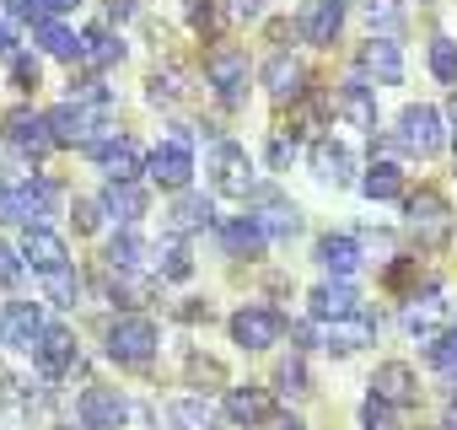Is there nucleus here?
I'll return each mask as SVG.
<instances>
[{
	"mask_svg": "<svg viewBox=\"0 0 457 430\" xmlns=\"http://www.w3.org/2000/svg\"><path fill=\"white\" fill-rule=\"evenodd\" d=\"M76 6H81V0H44V12H49V17H60V12H76Z\"/></svg>",
	"mask_w": 457,
	"mask_h": 430,
	"instance_id": "6e6d98bb",
	"label": "nucleus"
},
{
	"mask_svg": "<svg viewBox=\"0 0 457 430\" xmlns=\"http://www.w3.org/2000/svg\"><path fill=\"white\" fill-rule=\"evenodd\" d=\"M377 339V323L366 318V312H355V318H339V323H328V350H339V355H350V350H366Z\"/></svg>",
	"mask_w": 457,
	"mask_h": 430,
	"instance_id": "c85d7f7f",
	"label": "nucleus"
},
{
	"mask_svg": "<svg viewBox=\"0 0 457 430\" xmlns=\"http://www.w3.org/2000/svg\"><path fill=\"white\" fill-rule=\"evenodd\" d=\"M409 232L420 237V248H441L452 237V210H446V199L436 188H420L409 199Z\"/></svg>",
	"mask_w": 457,
	"mask_h": 430,
	"instance_id": "0eeeda50",
	"label": "nucleus"
},
{
	"mask_svg": "<svg viewBox=\"0 0 457 430\" xmlns=\"http://www.w3.org/2000/svg\"><path fill=\"white\" fill-rule=\"evenodd\" d=\"M6 12H12L17 22H33V28H38V22H49V12H44V0H6Z\"/></svg>",
	"mask_w": 457,
	"mask_h": 430,
	"instance_id": "a18cd8bd",
	"label": "nucleus"
},
{
	"mask_svg": "<svg viewBox=\"0 0 457 430\" xmlns=\"http://www.w3.org/2000/svg\"><path fill=\"white\" fill-rule=\"evenodd\" d=\"M393 409H398V403H387V398L371 393V398L361 403V425H366V430H398V414H393Z\"/></svg>",
	"mask_w": 457,
	"mask_h": 430,
	"instance_id": "ea45409f",
	"label": "nucleus"
},
{
	"mask_svg": "<svg viewBox=\"0 0 457 430\" xmlns=\"http://www.w3.org/2000/svg\"><path fill=\"white\" fill-rule=\"evenodd\" d=\"M156 269H162V280H188L194 275V253L183 248V237H172V243L156 248Z\"/></svg>",
	"mask_w": 457,
	"mask_h": 430,
	"instance_id": "473e14b6",
	"label": "nucleus"
},
{
	"mask_svg": "<svg viewBox=\"0 0 457 430\" xmlns=\"http://www.w3.org/2000/svg\"><path fill=\"white\" fill-rule=\"evenodd\" d=\"M334 108H339V119H350L355 129H371V135H377V92H371V81H361V76L345 81V92H339Z\"/></svg>",
	"mask_w": 457,
	"mask_h": 430,
	"instance_id": "aec40b11",
	"label": "nucleus"
},
{
	"mask_svg": "<svg viewBox=\"0 0 457 430\" xmlns=\"http://www.w3.org/2000/svg\"><path fill=\"white\" fill-rule=\"evenodd\" d=\"M145 172H151V178H156L162 188L183 194V188H188V178H194V151H188V135L178 129V135L156 140V151L145 156Z\"/></svg>",
	"mask_w": 457,
	"mask_h": 430,
	"instance_id": "39448f33",
	"label": "nucleus"
},
{
	"mask_svg": "<svg viewBox=\"0 0 457 430\" xmlns=\"http://www.w3.org/2000/svg\"><path fill=\"white\" fill-rule=\"evenodd\" d=\"M226 414L237 425H264V419H275V403H270L264 387H232L226 393Z\"/></svg>",
	"mask_w": 457,
	"mask_h": 430,
	"instance_id": "393cba45",
	"label": "nucleus"
},
{
	"mask_svg": "<svg viewBox=\"0 0 457 430\" xmlns=\"http://www.w3.org/2000/svg\"><path fill=\"white\" fill-rule=\"evenodd\" d=\"M119 60H124V38H113L108 28H87L81 33V65L87 70H108Z\"/></svg>",
	"mask_w": 457,
	"mask_h": 430,
	"instance_id": "bb28decb",
	"label": "nucleus"
},
{
	"mask_svg": "<svg viewBox=\"0 0 457 430\" xmlns=\"http://www.w3.org/2000/svg\"><path fill=\"white\" fill-rule=\"evenodd\" d=\"M44 291H49V302H54V307H76V302H81V280H76L71 269L44 275Z\"/></svg>",
	"mask_w": 457,
	"mask_h": 430,
	"instance_id": "4c0bfd02",
	"label": "nucleus"
},
{
	"mask_svg": "<svg viewBox=\"0 0 457 430\" xmlns=\"http://www.w3.org/2000/svg\"><path fill=\"white\" fill-rule=\"evenodd\" d=\"M270 425H275V430H307V425H302V419H296V414H275V419H270Z\"/></svg>",
	"mask_w": 457,
	"mask_h": 430,
	"instance_id": "4d7b16f0",
	"label": "nucleus"
},
{
	"mask_svg": "<svg viewBox=\"0 0 457 430\" xmlns=\"http://www.w3.org/2000/svg\"><path fill=\"white\" fill-rule=\"evenodd\" d=\"M38 76H44V70H38V60H33V54H17V60H12V81H17L22 92H33V87H38Z\"/></svg>",
	"mask_w": 457,
	"mask_h": 430,
	"instance_id": "c03bdc74",
	"label": "nucleus"
},
{
	"mask_svg": "<svg viewBox=\"0 0 457 430\" xmlns=\"http://www.w3.org/2000/svg\"><path fill=\"white\" fill-rule=\"evenodd\" d=\"M430 76L436 81H457V44L452 38H430Z\"/></svg>",
	"mask_w": 457,
	"mask_h": 430,
	"instance_id": "58836bf2",
	"label": "nucleus"
},
{
	"mask_svg": "<svg viewBox=\"0 0 457 430\" xmlns=\"http://www.w3.org/2000/svg\"><path fill=\"white\" fill-rule=\"evenodd\" d=\"M361 194H366V199H398V194H403V172H398V161H371L366 178H361Z\"/></svg>",
	"mask_w": 457,
	"mask_h": 430,
	"instance_id": "7c9ffc66",
	"label": "nucleus"
},
{
	"mask_svg": "<svg viewBox=\"0 0 457 430\" xmlns=\"http://www.w3.org/2000/svg\"><path fill=\"white\" fill-rule=\"evenodd\" d=\"M452 119H457V97H452Z\"/></svg>",
	"mask_w": 457,
	"mask_h": 430,
	"instance_id": "052dcab7",
	"label": "nucleus"
},
{
	"mask_svg": "<svg viewBox=\"0 0 457 430\" xmlns=\"http://www.w3.org/2000/svg\"><path fill=\"white\" fill-rule=\"evenodd\" d=\"M145 253H151V248H145L135 232H119V237L103 248V259H108V269H113V275H135V269L145 264Z\"/></svg>",
	"mask_w": 457,
	"mask_h": 430,
	"instance_id": "c756f323",
	"label": "nucleus"
},
{
	"mask_svg": "<svg viewBox=\"0 0 457 430\" xmlns=\"http://www.w3.org/2000/svg\"><path fill=\"white\" fill-rule=\"evenodd\" d=\"M22 259H28L38 275L71 269V248H65V237H54L49 227H28V237H22Z\"/></svg>",
	"mask_w": 457,
	"mask_h": 430,
	"instance_id": "ddd939ff",
	"label": "nucleus"
},
{
	"mask_svg": "<svg viewBox=\"0 0 457 430\" xmlns=\"http://www.w3.org/2000/svg\"><path fill=\"white\" fill-rule=\"evenodd\" d=\"M275 387H280L286 398L312 393V387H307V360H302V355H286V360H280V371H275Z\"/></svg>",
	"mask_w": 457,
	"mask_h": 430,
	"instance_id": "c9c22d12",
	"label": "nucleus"
},
{
	"mask_svg": "<svg viewBox=\"0 0 457 430\" xmlns=\"http://www.w3.org/2000/svg\"><path fill=\"white\" fill-rule=\"evenodd\" d=\"M371 387H377V398H387V403H398V409L420 398V382H414V371H409L403 360H387V366H377Z\"/></svg>",
	"mask_w": 457,
	"mask_h": 430,
	"instance_id": "b1692460",
	"label": "nucleus"
},
{
	"mask_svg": "<svg viewBox=\"0 0 457 430\" xmlns=\"http://www.w3.org/2000/svg\"><path fill=\"white\" fill-rule=\"evenodd\" d=\"M33 360L44 366V376H65V371L76 366V334H71V328H60V323H49V334L38 339Z\"/></svg>",
	"mask_w": 457,
	"mask_h": 430,
	"instance_id": "6ab92c4d",
	"label": "nucleus"
},
{
	"mask_svg": "<svg viewBox=\"0 0 457 430\" xmlns=\"http://www.w3.org/2000/svg\"><path fill=\"white\" fill-rule=\"evenodd\" d=\"M0 54L17 60V17L12 12H0Z\"/></svg>",
	"mask_w": 457,
	"mask_h": 430,
	"instance_id": "49530a36",
	"label": "nucleus"
},
{
	"mask_svg": "<svg viewBox=\"0 0 457 430\" xmlns=\"http://www.w3.org/2000/svg\"><path fill=\"white\" fill-rule=\"evenodd\" d=\"M0 344H6V307H0Z\"/></svg>",
	"mask_w": 457,
	"mask_h": 430,
	"instance_id": "bf43d9fd",
	"label": "nucleus"
},
{
	"mask_svg": "<svg viewBox=\"0 0 457 430\" xmlns=\"http://www.w3.org/2000/svg\"><path fill=\"white\" fill-rule=\"evenodd\" d=\"M188 22H194L199 33H210V28H215V6H210V0H188Z\"/></svg>",
	"mask_w": 457,
	"mask_h": 430,
	"instance_id": "09e8293b",
	"label": "nucleus"
},
{
	"mask_svg": "<svg viewBox=\"0 0 457 430\" xmlns=\"http://www.w3.org/2000/svg\"><path fill=\"white\" fill-rule=\"evenodd\" d=\"M307 302H312V318H318V323H339V318H355V312H361V296H355L345 280H334V285H318Z\"/></svg>",
	"mask_w": 457,
	"mask_h": 430,
	"instance_id": "5701e85b",
	"label": "nucleus"
},
{
	"mask_svg": "<svg viewBox=\"0 0 457 430\" xmlns=\"http://www.w3.org/2000/svg\"><path fill=\"white\" fill-rule=\"evenodd\" d=\"M188 371L204 376V382H220V366H215V360H188Z\"/></svg>",
	"mask_w": 457,
	"mask_h": 430,
	"instance_id": "864d4df0",
	"label": "nucleus"
},
{
	"mask_svg": "<svg viewBox=\"0 0 457 430\" xmlns=\"http://www.w3.org/2000/svg\"><path fill=\"white\" fill-rule=\"evenodd\" d=\"M393 140H398V151H409V156H436V151L446 145L441 113H436L430 103H409V108L398 113V129H393Z\"/></svg>",
	"mask_w": 457,
	"mask_h": 430,
	"instance_id": "7ed1b4c3",
	"label": "nucleus"
},
{
	"mask_svg": "<svg viewBox=\"0 0 457 430\" xmlns=\"http://www.w3.org/2000/svg\"><path fill=\"white\" fill-rule=\"evenodd\" d=\"M71 87H76V92H71V103H81V108H108V97H113V92H108L97 76H87V81H71Z\"/></svg>",
	"mask_w": 457,
	"mask_h": 430,
	"instance_id": "79ce46f5",
	"label": "nucleus"
},
{
	"mask_svg": "<svg viewBox=\"0 0 457 430\" xmlns=\"http://www.w3.org/2000/svg\"><path fill=\"white\" fill-rule=\"evenodd\" d=\"M103 12H108L113 22H129V17H135V0H103Z\"/></svg>",
	"mask_w": 457,
	"mask_h": 430,
	"instance_id": "603ef678",
	"label": "nucleus"
},
{
	"mask_svg": "<svg viewBox=\"0 0 457 430\" xmlns=\"http://www.w3.org/2000/svg\"><path fill=\"white\" fill-rule=\"evenodd\" d=\"M339 28H345V0H312V6L296 17V33L307 38V44H334L339 38Z\"/></svg>",
	"mask_w": 457,
	"mask_h": 430,
	"instance_id": "4468645a",
	"label": "nucleus"
},
{
	"mask_svg": "<svg viewBox=\"0 0 457 430\" xmlns=\"http://www.w3.org/2000/svg\"><path fill=\"white\" fill-rule=\"evenodd\" d=\"M44 334H49V323H44V307H38V302H12V307H6V344H12V350L33 355Z\"/></svg>",
	"mask_w": 457,
	"mask_h": 430,
	"instance_id": "f8f14e48",
	"label": "nucleus"
},
{
	"mask_svg": "<svg viewBox=\"0 0 457 430\" xmlns=\"http://www.w3.org/2000/svg\"><path fill=\"white\" fill-rule=\"evenodd\" d=\"M307 161H312V172L323 178V183H350L355 178V156H350V145H339L334 135H323V140H312V151H307Z\"/></svg>",
	"mask_w": 457,
	"mask_h": 430,
	"instance_id": "f3484780",
	"label": "nucleus"
},
{
	"mask_svg": "<svg viewBox=\"0 0 457 430\" xmlns=\"http://www.w3.org/2000/svg\"><path fill=\"white\" fill-rule=\"evenodd\" d=\"M103 215H108V210H103V199H76V204H71L76 232H97V227H103Z\"/></svg>",
	"mask_w": 457,
	"mask_h": 430,
	"instance_id": "a19ab883",
	"label": "nucleus"
},
{
	"mask_svg": "<svg viewBox=\"0 0 457 430\" xmlns=\"http://www.w3.org/2000/svg\"><path fill=\"white\" fill-rule=\"evenodd\" d=\"M253 204H259V221L270 237H296L302 232V210L291 199H280L275 188H253Z\"/></svg>",
	"mask_w": 457,
	"mask_h": 430,
	"instance_id": "a211bd4d",
	"label": "nucleus"
},
{
	"mask_svg": "<svg viewBox=\"0 0 457 430\" xmlns=\"http://www.w3.org/2000/svg\"><path fill=\"white\" fill-rule=\"evenodd\" d=\"M264 12V0H226V17H232V22H253Z\"/></svg>",
	"mask_w": 457,
	"mask_h": 430,
	"instance_id": "de8ad7c7",
	"label": "nucleus"
},
{
	"mask_svg": "<svg viewBox=\"0 0 457 430\" xmlns=\"http://www.w3.org/2000/svg\"><path fill=\"white\" fill-rule=\"evenodd\" d=\"M355 65H361V76H371L377 87H398V81H403V54H398L393 38H371Z\"/></svg>",
	"mask_w": 457,
	"mask_h": 430,
	"instance_id": "2eb2a0df",
	"label": "nucleus"
},
{
	"mask_svg": "<svg viewBox=\"0 0 457 430\" xmlns=\"http://www.w3.org/2000/svg\"><path fill=\"white\" fill-rule=\"evenodd\" d=\"M76 419H81L87 430H119V425L129 419V403H124V393H113V387H87V393L76 398Z\"/></svg>",
	"mask_w": 457,
	"mask_h": 430,
	"instance_id": "9b49d317",
	"label": "nucleus"
},
{
	"mask_svg": "<svg viewBox=\"0 0 457 430\" xmlns=\"http://www.w3.org/2000/svg\"><path fill=\"white\" fill-rule=\"evenodd\" d=\"M425 355H430V366H436L441 376H457V328L436 334V339L425 344Z\"/></svg>",
	"mask_w": 457,
	"mask_h": 430,
	"instance_id": "e433bc0d",
	"label": "nucleus"
},
{
	"mask_svg": "<svg viewBox=\"0 0 457 430\" xmlns=\"http://www.w3.org/2000/svg\"><path fill=\"white\" fill-rule=\"evenodd\" d=\"M280 334H286V318L275 312V307H243V312H232V344H243V350H270V344H280Z\"/></svg>",
	"mask_w": 457,
	"mask_h": 430,
	"instance_id": "6e6552de",
	"label": "nucleus"
},
{
	"mask_svg": "<svg viewBox=\"0 0 457 430\" xmlns=\"http://www.w3.org/2000/svg\"><path fill=\"white\" fill-rule=\"evenodd\" d=\"M204 81L215 87L220 108H243V97H248V54L237 44H215L204 54Z\"/></svg>",
	"mask_w": 457,
	"mask_h": 430,
	"instance_id": "f03ea898",
	"label": "nucleus"
},
{
	"mask_svg": "<svg viewBox=\"0 0 457 430\" xmlns=\"http://www.w3.org/2000/svg\"><path fill=\"white\" fill-rule=\"evenodd\" d=\"M220 237H226V253H232V259H259L264 243H270V232H264L259 215H237V221H226Z\"/></svg>",
	"mask_w": 457,
	"mask_h": 430,
	"instance_id": "4be33fe9",
	"label": "nucleus"
},
{
	"mask_svg": "<svg viewBox=\"0 0 457 430\" xmlns=\"http://www.w3.org/2000/svg\"><path fill=\"white\" fill-rule=\"evenodd\" d=\"M6 145L22 151V156H49L54 151V129H49V113H33V108H12L6 113Z\"/></svg>",
	"mask_w": 457,
	"mask_h": 430,
	"instance_id": "1a4fd4ad",
	"label": "nucleus"
},
{
	"mask_svg": "<svg viewBox=\"0 0 457 430\" xmlns=\"http://www.w3.org/2000/svg\"><path fill=\"white\" fill-rule=\"evenodd\" d=\"M22 393H33L17 371H6V366H0V398H22Z\"/></svg>",
	"mask_w": 457,
	"mask_h": 430,
	"instance_id": "8fccbe9b",
	"label": "nucleus"
},
{
	"mask_svg": "<svg viewBox=\"0 0 457 430\" xmlns=\"http://www.w3.org/2000/svg\"><path fill=\"white\" fill-rule=\"evenodd\" d=\"M22 280V248L0 243V285H17Z\"/></svg>",
	"mask_w": 457,
	"mask_h": 430,
	"instance_id": "37998d69",
	"label": "nucleus"
},
{
	"mask_svg": "<svg viewBox=\"0 0 457 430\" xmlns=\"http://www.w3.org/2000/svg\"><path fill=\"white\" fill-rule=\"evenodd\" d=\"M0 430H22V409H17V403L0 409Z\"/></svg>",
	"mask_w": 457,
	"mask_h": 430,
	"instance_id": "5fc2aeb1",
	"label": "nucleus"
},
{
	"mask_svg": "<svg viewBox=\"0 0 457 430\" xmlns=\"http://www.w3.org/2000/svg\"><path fill=\"white\" fill-rule=\"evenodd\" d=\"M151 350H156V323H151V318L124 312V318L108 323V360H119V366H145Z\"/></svg>",
	"mask_w": 457,
	"mask_h": 430,
	"instance_id": "20e7f679",
	"label": "nucleus"
},
{
	"mask_svg": "<svg viewBox=\"0 0 457 430\" xmlns=\"http://www.w3.org/2000/svg\"><path fill=\"white\" fill-rule=\"evenodd\" d=\"M145 97H151L156 108H172V103L183 97V76H178V70H151V81H145Z\"/></svg>",
	"mask_w": 457,
	"mask_h": 430,
	"instance_id": "f704fd0d",
	"label": "nucleus"
},
{
	"mask_svg": "<svg viewBox=\"0 0 457 430\" xmlns=\"http://www.w3.org/2000/svg\"><path fill=\"white\" fill-rule=\"evenodd\" d=\"M318 264L334 275V280H350L366 259H361V243L355 237H345V232H328L323 243H318Z\"/></svg>",
	"mask_w": 457,
	"mask_h": 430,
	"instance_id": "412c9836",
	"label": "nucleus"
},
{
	"mask_svg": "<svg viewBox=\"0 0 457 430\" xmlns=\"http://www.w3.org/2000/svg\"><path fill=\"white\" fill-rule=\"evenodd\" d=\"M167 425L172 430H210V403L204 398H178L167 409Z\"/></svg>",
	"mask_w": 457,
	"mask_h": 430,
	"instance_id": "72a5a7b5",
	"label": "nucleus"
},
{
	"mask_svg": "<svg viewBox=\"0 0 457 430\" xmlns=\"http://www.w3.org/2000/svg\"><path fill=\"white\" fill-rule=\"evenodd\" d=\"M108 124V113L103 108H81V103H65V108H54L49 113V129H54V145H92V135Z\"/></svg>",
	"mask_w": 457,
	"mask_h": 430,
	"instance_id": "9d476101",
	"label": "nucleus"
},
{
	"mask_svg": "<svg viewBox=\"0 0 457 430\" xmlns=\"http://www.w3.org/2000/svg\"><path fill=\"white\" fill-rule=\"evenodd\" d=\"M60 204V188L49 178H22V183H0V221H22V227H44Z\"/></svg>",
	"mask_w": 457,
	"mask_h": 430,
	"instance_id": "f257e3e1",
	"label": "nucleus"
},
{
	"mask_svg": "<svg viewBox=\"0 0 457 430\" xmlns=\"http://www.w3.org/2000/svg\"><path fill=\"white\" fill-rule=\"evenodd\" d=\"M446 430H457V403H452V409H446Z\"/></svg>",
	"mask_w": 457,
	"mask_h": 430,
	"instance_id": "13d9d810",
	"label": "nucleus"
},
{
	"mask_svg": "<svg viewBox=\"0 0 457 430\" xmlns=\"http://www.w3.org/2000/svg\"><path fill=\"white\" fill-rule=\"evenodd\" d=\"M264 87H270L275 103H302V97H307V65L291 60V54H275V60L264 65Z\"/></svg>",
	"mask_w": 457,
	"mask_h": 430,
	"instance_id": "dca6fc26",
	"label": "nucleus"
},
{
	"mask_svg": "<svg viewBox=\"0 0 457 430\" xmlns=\"http://www.w3.org/2000/svg\"><path fill=\"white\" fill-rule=\"evenodd\" d=\"M33 38H38L44 54H54V60H81V38H76L71 28H60V22H38Z\"/></svg>",
	"mask_w": 457,
	"mask_h": 430,
	"instance_id": "2f4dec72",
	"label": "nucleus"
},
{
	"mask_svg": "<svg viewBox=\"0 0 457 430\" xmlns=\"http://www.w3.org/2000/svg\"><path fill=\"white\" fill-rule=\"evenodd\" d=\"M215 221V204L204 199V194H178V204H172V215H167V227H172V237H183V232H199V227H210Z\"/></svg>",
	"mask_w": 457,
	"mask_h": 430,
	"instance_id": "a878e982",
	"label": "nucleus"
},
{
	"mask_svg": "<svg viewBox=\"0 0 457 430\" xmlns=\"http://www.w3.org/2000/svg\"><path fill=\"white\" fill-rule=\"evenodd\" d=\"M103 210L113 215V221H140V215H145V188L140 183H113L108 178V188H103Z\"/></svg>",
	"mask_w": 457,
	"mask_h": 430,
	"instance_id": "cd10ccee",
	"label": "nucleus"
},
{
	"mask_svg": "<svg viewBox=\"0 0 457 430\" xmlns=\"http://www.w3.org/2000/svg\"><path fill=\"white\" fill-rule=\"evenodd\" d=\"M210 172H215V188L220 194H232V199H253V167H248V151L237 140H215L210 151Z\"/></svg>",
	"mask_w": 457,
	"mask_h": 430,
	"instance_id": "423d86ee",
	"label": "nucleus"
},
{
	"mask_svg": "<svg viewBox=\"0 0 457 430\" xmlns=\"http://www.w3.org/2000/svg\"><path fill=\"white\" fill-rule=\"evenodd\" d=\"M291 156H296V140H286V135H275V145H270V161H275V167H286Z\"/></svg>",
	"mask_w": 457,
	"mask_h": 430,
	"instance_id": "3c124183",
	"label": "nucleus"
}]
</instances>
